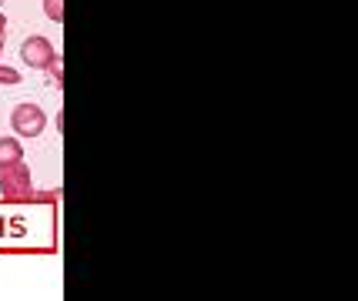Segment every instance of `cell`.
Segmentation results:
<instances>
[{"instance_id": "9c48e42d", "label": "cell", "mask_w": 358, "mask_h": 301, "mask_svg": "<svg viewBox=\"0 0 358 301\" xmlns=\"http://www.w3.org/2000/svg\"><path fill=\"white\" fill-rule=\"evenodd\" d=\"M3 31H7V17L0 14V34H3Z\"/></svg>"}, {"instance_id": "8fae6325", "label": "cell", "mask_w": 358, "mask_h": 301, "mask_svg": "<svg viewBox=\"0 0 358 301\" xmlns=\"http://www.w3.org/2000/svg\"><path fill=\"white\" fill-rule=\"evenodd\" d=\"M0 3H3V0H0Z\"/></svg>"}, {"instance_id": "52a82bcc", "label": "cell", "mask_w": 358, "mask_h": 301, "mask_svg": "<svg viewBox=\"0 0 358 301\" xmlns=\"http://www.w3.org/2000/svg\"><path fill=\"white\" fill-rule=\"evenodd\" d=\"M0 84L14 87V84H20V74H17L14 67H3V64H0Z\"/></svg>"}, {"instance_id": "5b68a950", "label": "cell", "mask_w": 358, "mask_h": 301, "mask_svg": "<svg viewBox=\"0 0 358 301\" xmlns=\"http://www.w3.org/2000/svg\"><path fill=\"white\" fill-rule=\"evenodd\" d=\"M47 74H50V84L54 87H64V57L61 54H54V61L47 67Z\"/></svg>"}, {"instance_id": "7a4b0ae2", "label": "cell", "mask_w": 358, "mask_h": 301, "mask_svg": "<svg viewBox=\"0 0 358 301\" xmlns=\"http://www.w3.org/2000/svg\"><path fill=\"white\" fill-rule=\"evenodd\" d=\"M10 127L20 138H41L47 127V114L37 104H17L14 114H10Z\"/></svg>"}, {"instance_id": "3957f363", "label": "cell", "mask_w": 358, "mask_h": 301, "mask_svg": "<svg viewBox=\"0 0 358 301\" xmlns=\"http://www.w3.org/2000/svg\"><path fill=\"white\" fill-rule=\"evenodd\" d=\"M54 44L47 41V37H27L24 44H20V57H24V64H31L34 71H47L50 67V61H54Z\"/></svg>"}, {"instance_id": "ba28073f", "label": "cell", "mask_w": 358, "mask_h": 301, "mask_svg": "<svg viewBox=\"0 0 358 301\" xmlns=\"http://www.w3.org/2000/svg\"><path fill=\"white\" fill-rule=\"evenodd\" d=\"M34 198H37V201H47V205H50V201H57V198H61V191H41V194H34Z\"/></svg>"}, {"instance_id": "30bf717a", "label": "cell", "mask_w": 358, "mask_h": 301, "mask_svg": "<svg viewBox=\"0 0 358 301\" xmlns=\"http://www.w3.org/2000/svg\"><path fill=\"white\" fill-rule=\"evenodd\" d=\"M0 50H3V34H0Z\"/></svg>"}, {"instance_id": "277c9868", "label": "cell", "mask_w": 358, "mask_h": 301, "mask_svg": "<svg viewBox=\"0 0 358 301\" xmlns=\"http://www.w3.org/2000/svg\"><path fill=\"white\" fill-rule=\"evenodd\" d=\"M14 161H24V147L17 138H0V168L3 164H14Z\"/></svg>"}, {"instance_id": "8992f818", "label": "cell", "mask_w": 358, "mask_h": 301, "mask_svg": "<svg viewBox=\"0 0 358 301\" xmlns=\"http://www.w3.org/2000/svg\"><path fill=\"white\" fill-rule=\"evenodd\" d=\"M44 14L54 24H64V0H44Z\"/></svg>"}, {"instance_id": "6da1fadb", "label": "cell", "mask_w": 358, "mask_h": 301, "mask_svg": "<svg viewBox=\"0 0 358 301\" xmlns=\"http://www.w3.org/2000/svg\"><path fill=\"white\" fill-rule=\"evenodd\" d=\"M0 194L7 201H34L31 168L24 161H14V164H3L0 168Z\"/></svg>"}]
</instances>
